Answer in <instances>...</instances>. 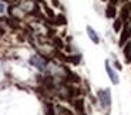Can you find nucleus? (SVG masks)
<instances>
[{"label": "nucleus", "mask_w": 131, "mask_h": 115, "mask_svg": "<svg viewBox=\"0 0 131 115\" xmlns=\"http://www.w3.org/2000/svg\"><path fill=\"white\" fill-rule=\"evenodd\" d=\"M30 62H31L33 66H36L37 68H40V70H44L46 66H47V60L44 58V57H41V56H34L31 60H30Z\"/></svg>", "instance_id": "f257e3e1"}, {"label": "nucleus", "mask_w": 131, "mask_h": 115, "mask_svg": "<svg viewBox=\"0 0 131 115\" xmlns=\"http://www.w3.org/2000/svg\"><path fill=\"white\" fill-rule=\"evenodd\" d=\"M98 98L101 101V104L104 107H110V102H111V97H110V90H103V91L98 92Z\"/></svg>", "instance_id": "f03ea898"}, {"label": "nucleus", "mask_w": 131, "mask_h": 115, "mask_svg": "<svg viewBox=\"0 0 131 115\" xmlns=\"http://www.w3.org/2000/svg\"><path fill=\"white\" fill-rule=\"evenodd\" d=\"M130 19H131V3H127L121 9V20L123 21H128Z\"/></svg>", "instance_id": "7ed1b4c3"}, {"label": "nucleus", "mask_w": 131, "mask_h": 115, "mask_svg": "<svg viewBox=\"0 0 131 115\" xmlns=\"http://www.w3.org/2000/svg\"><path fill=\"white\" fill-rule=\"evenodd\" d=\"M73 105H74V108H75V111H77V114H79V115H85L84 101H83V99H75V101L73 102Z\"/></svg>", "instance_id": "20e7f679"}, {"label": "nucleus", "mask_w": 131, "mask_h": 115, "mask_svg": "<svg viewBox=\"0 0 131 115\" xmlns=\"http://www.w3.org/2000/svg\"><path fill=\"white\" fill-rule=\"evenodd\" d=\"M105 16L108 17V19H114L115 16H117V9H115V4H108L107 6V10H105Z\"/></svg>", "instance_id": "39448f33"}, {"label": "nucleus", "mask_w": 131, "mask_h": 115, "mask_svg": "<svg viewBox=\"0 0 131 115\" xmlns=\"http://www.w3.org/2000/svg\"><path fill=\"white\" fill-rule=\"evenodd\" d=\"M56 115H74L70 109H67L66 107L56 105Z\"/></svg>", "instance_id": "423d86ee"}, {"label": "nucleus", "mask_w": 131, "mask_h": 115, "mask_svg": "<svg viewBox=\"0 0 131 115\" xmlns=\"http://www.w3.org/2000/svg\"><path fill=\"white\" fill-rule=\"evenodd\" d=\"M124 57L127 62H131V41H128L124 47Z\"/></svg>", "instance_id": "0eeeda50"}, {"label": "nucleus", "mask_w": 131, "mask_h": 115, "mask_svg": "<svg viewBox=\"0 0 131 115\" xmlns=\"http://www.w3.org/2000/svg\"><path fill=\"white\" fill-rule=\"evenodd\" d=\"M105 70H107V72H108V75H110V78H111V81L114 82V84H118V77H117V74L113 71L111 67L108 66V64H105Z\"/></svg>", "instance_id": "6e6552de"}, {"label": "nucleus", "mask_w": 131, "mask_h": 115, "mask_svg": "<svg viewBox=\"0 0 131 115\" xmlns=\"http://www.w3.org/2000/svg\"><path fill=\"white\" fill-rule=\"evenodd\" d=\"M64 61L73 62V64H79L81 61V56H64Z\"/></svg>", "instance_id": "1a4fd4ad"}, {"label": "nucleus", "mask_w": 131, "mask_h": 115, "mask_svg": "<svg viewBox=\"0 0 131 115\" xmlns=\"http://www.w3.org/2000/svg\"><path fill=\"white\" fill-rule=\"evenodd\" d=\"M53 20H54V24H57V26H64L67 23V20H66V17L63 14H57Z\"/></svg>", "instance_id": "9d476101"}, {"label": "nucleus", "mask_w": 131, "mask_h": 115, "mask_svg": "<svg viewBox=\"0 0 131 115\" xmlns=\"http://www.w3.org/2000/svg\"><path fill=\"white\" fill-rule=\"evenodd\" d=\"M87 31H89V36H90V39H91V41H93V43L97 44L98 41H100V39H98L97 33H95V31L91 29V27H87Z\"/></svg>", "instance_id": "9b49d317"}, {"label": "nucleus", "mask_w": 131, "mask_h": 115, "mask_svg": "<svg viewBox=\"0 0 131 115\" xmlns=\"http://www.w3.org/2000/svg\"><path fill=\"white\" fill-rule=\"evenodd\" d=\"M123 23H124V21H123L121 19H117L114 21V31H120V30H121V27H123Z\"/></svg>", "instance_id": "f8f14e48"}, {"label": "nucleus", "mask_w": 131, "mask_h": 115, "mask_svg": "<svg viewBox=\"0 0 131 115\" xmlns=\"http://www.w3.org/2000/svg\"><path fill=\"white\" fill-rule=\"evenodd\" d=\"M44 11H46V14L50 17V19H54V17H56V14L53 13V10L50 9L49 6H46V4H44Z\"/></svg>", "instance_id": "ddd939ff"}, {"label": "nucleus", "mask_w": 131, "mask_h": 115, "mask_svg": "<svg viewBox=\"0 0 131 115\" xmlns=\"http://www.w3.org/2000/svg\"><path fill=\"white\" fill-rule=\"evenodd\" d=\"M53 43L56 44L57 48H63V47H64V43H63L60 39H57V37H56V39H53Z\"/></svg>", "instance_id": "4468645a"}, {"label": "nucleus", "mask_w": 131, "mask_h": 115, "mask_svg": "<svg viewBox=\"0 0 131 115\" xmlns=\"http://www.w3.org/2000/svg\"><path fill=\"white\" fill-rule=\"evenodd\" d=\"M115 67H117V70H121V64L118 61H115Z\"/></svg>", "instance_id": "2eb2a0df"}, {"label": "nucleus", "mask_w": 131, "mask_h": 115, "mask_svg": "<svg viewBox=\"0 0 131 115\" xmlns=\"http://www.w3.org/2000/svg\"><path fill=\"white\" fill-rule=\"evenodd\" d=\"M118 2H120V0H110V3H111V4H117Z\"/></svg>", "instance_id": "dca6fc26"}, {"label": "nucleus", "mask_w": 131, "mask_h": 115, "mask_svg": "<svg viewBox=\"0 0 131 115\" xmlns=\"http://www.w3.org/2000/svg\"><path fill=\"white\" fill-rule=\"evenodd\" d=\"M3 10H4V6L3 4H0V13H3Z\"/></svg>", "instance_id": "f3484780"}, {"label": "nucleus", "mask_w": 131, "mask_h": 115, "mask_svg": "<svg viewBox=\"0 0 131 115\" xmlns=\"http://www.w3.org/2000/svg\"><path fill=\"white\" fill-rule=\"evenodd\" d=\"M37 3H44V0H36Z\"/></svg>", "instance_id": "a211bd4d"}, {"label": "nucleus", "mask_w": 131, "mask_h": 115, "mask_svg": "<svg viewBox=\"0 0 131 115\" xmlns=\"http://www.w3.org/2000/svg\"><path fill=\"white\" fill-rule=\"evenodd\" d=\"M103 2H105V0H103Z\"/></svg>", "instance_id": "6ab92c4d"}]
</instances>
